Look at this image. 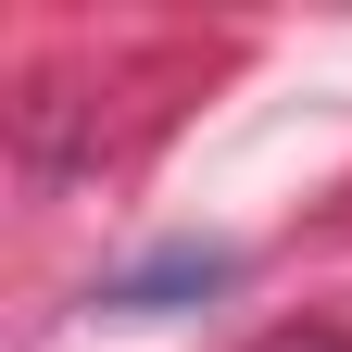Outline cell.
<instances>
[{"mask_svg": "<svg viewBox=\"0 0 352 352\" xmlns=\"http://www.w3.org/2000/svg\"><path fill=\"white\" fill-rule=\"evenodd\" d=\"M227 277H239V252H227V239H164V252L126 264L101 302H113V315H189V302H214Z\"/></svg>", "mask_w": 352, "mask_h": 352, "instance_id": "6da1fadb", "label": "cell"}]
</instances>
